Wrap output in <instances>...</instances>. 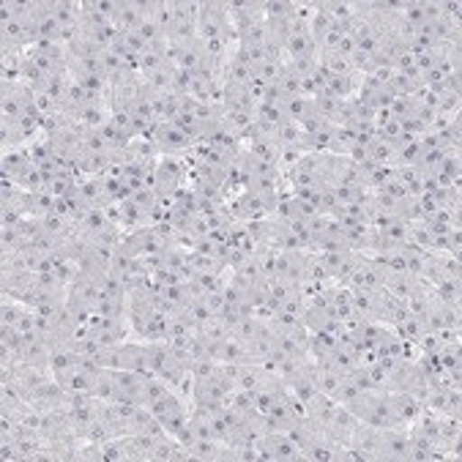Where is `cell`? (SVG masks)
I'll return each instance as SVG.
<instances>
[{
	"label": "cell",
	"instance_id": "obj_1",
	"mask_svg": "<svg viewBox=\"0 0 462 462\" xmlns=\"http://www.w3.org/2000/svg\"><path fill=\"white\" fill-rule=\"evenodd\" d=\"M189 156H162L153 170V192L159 195L162 203H172L180 189L189 187Z\"/></svg>",
	"mask_w": 462,
	"mask_h": 462
},
{
	"label": "cell",
	"instance_id": "obj_2",
	"mask_svg": "<svg viewBox=\"0 0 462 462\" xmlns=\"http://www.w3.org/2000/svg\"><path fill=\"white\" fill-rule=\"evenodd\" d=\"M386 392H400V394H411V397H424L427 389H430V378L421 373V366L413 361H400L394 364L389 373H386V383H383Z\"/></svg>",
	"mask_w": 462,
	"mask_h": 462
},
{
	"label": "cell",
	"instance_id": "obj_3",
	"mask_svg": "<svg viewBox=\"0 0 462 462\" xmlns=\"http://www.w3.org/2000/svg\"><path fill=\"white\" fill-rule=\"evenodd\" d=\"M254 446L260 451V459H268V462H296V459H304L299 443L288 432H282V430H268V432L257 435Z\"/></svg>",
	"mask_w": 462,
	"mask_h": 462
},
{
	"label": "cell",
	"instance_id": "obj_4",
	"mask_svg": "<svg viewBox=\"0 0 462 462\" xmlns=\"http://www.w3.org/2000/svg\"><path fill=\"white\" fill-rule=\"evenodd\" d=\"M148 137L153 140L162 156H189L195 151V143L189 140V134L180 126H175L172 121H156Z\"/></svg>",
	"mask_w": 462,
	"mask_h": 462
},
{
	"label": "cell",
	"instance_id": "obj_5",
	"mask_svg": "<svg viewBox=\"0 0 462 462\" xmlns=\"http://www.w3.org/2000/svg\"><path fill=\"white\" fill-rule=\"evenodd\" d=\"M386 276H389V271H386V265H383L378 257L364 254L361 263H358V268H356L353 276H350L347 288H350V291H383Z\"/></svg>",
	"mask_w": 462,
	"mask_h": 462
},
{
	"label": "cell",
	"instance_id": "obj_6",
	"mask_svg": "<svg viewBox=\"0 0 462 462\" xmlns=\"http://www.w3.org/2000/svg\"><path fill=\"white\" fill-rule=\"evenodd\" d=\"M421 413H424V405H421L419 397L389 392V419H392V427L411 430L421 419Z\"/></svg>",
	"mask_w": 462,
	"mask_h": 462
},
{
	"label": "cell",
	"instance_id": "obj_7",
	"mask_svg": "<svg viewBox=\"0 0 462 462\" xmlns=\"http://www.w3.org/2000/svg\"><path fill=\"white\" fill-rule=\"evenodd\" d=\"M381 459H411V432L408 430H383V446H381Z\"/></svg>",
	"mask_w": 462,
	"mask_h": 462
},
{
	"label": "cell",
	"instance_id": "obj_8",
	"mask_svg": "<svg viewBox=\"0 0 462 462\" xmlns=\"http://www.w3.org/2000/svg\"><path fill=\"white\" fill-rule=\"evenodd\" d=\"M0 164H4V178L14 180L20 172H25L33 164V159H31L28 145H23V148H6L4 151V159H0Z\"/></svg>",
	"mask_w": 462,
	"mask_h": 462
}]
</instances>
